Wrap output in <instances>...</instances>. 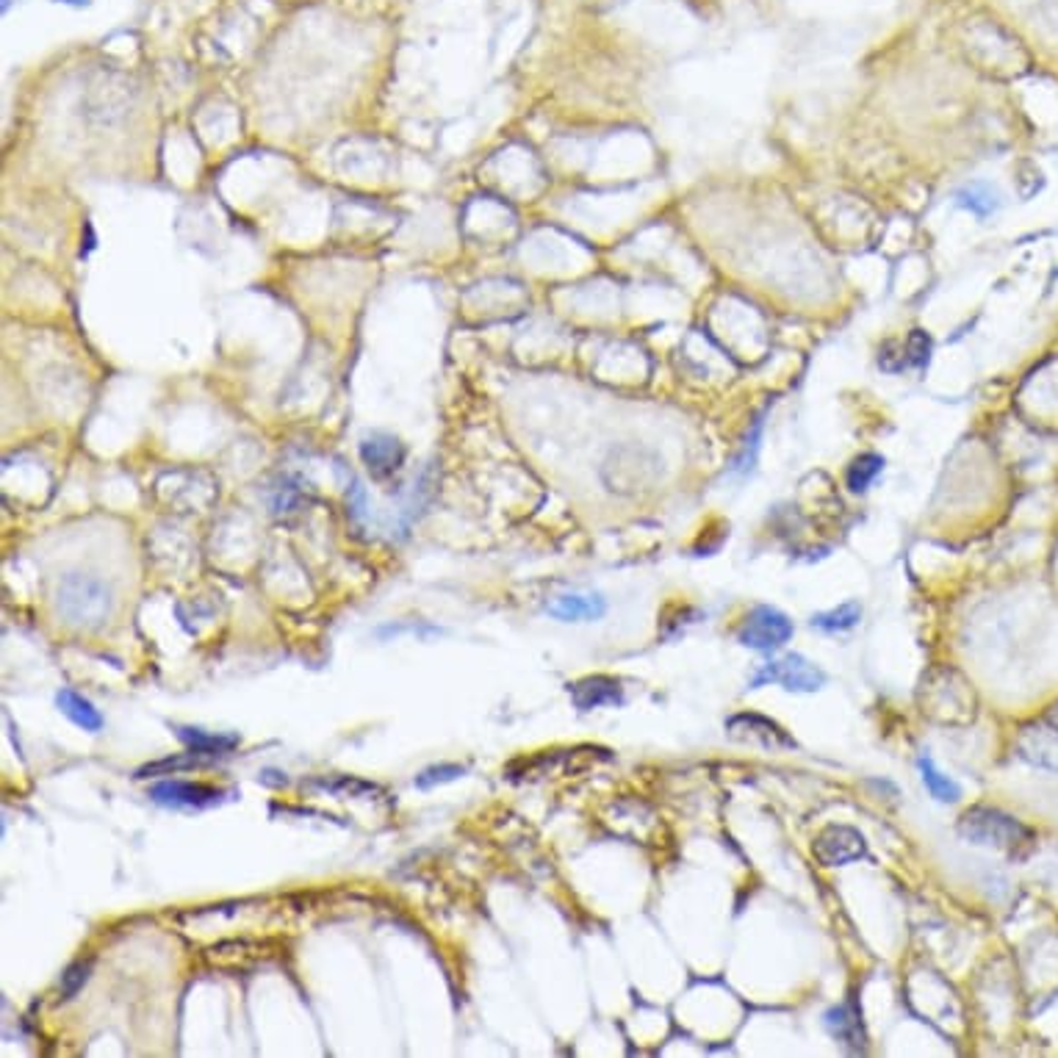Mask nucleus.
I'll use <instances>...</instances> for the list:
<instances>
[{"label": "nucleus", "mask_w": 1058, "mask_h": 1058, "mask_svg": "<svg viewBox=\"0 0 1058 1058\" xmlns=\"http://www.w3.org/2000/svg\"><path fill=\"white\" fill-rule=\"evenodd\" d=\"M115 607V593L91 574H67L56 587V609L75 629H100Z\"/></svg>", "instance_id": "f257e3e1"}, {"label": "nucleus", "mask_w": 1058, "mask_h": 1058, "mask_svg": "<svg viewBox=\"0 0 1058 1058\" xmlns=\"http://www.w3.org/2000/svg\"><path fill=\"white\" fill-rule=\"evenodd\" d=\"M959 834L973 842V845L1003 851L1012 860H1025L1034 851L1036 842L1034 831L1025 829L1019 820L986 807H975L964 812L962 820H959Z\"/></svg>", "instance_id": "f03ea898"}, {"label": "nucleus", "mask_w": 1058, "mask_h": 1058, "mask_svg": "<svg viewBox=\"0 0 1058 1058\" xmlns=\"http://www.w3.org/2000/svg\"><path fill=\"white\" fill-rule=\"evenodd\" d=\"M765 684H779L787 693H814L825 684V673L814 662L801 655H785L779 660H770L754 671L748 690H759Z\"/></svg>", "instance_id": "7ed1b4c3"}, {"label": "nucleus", "mask_w": 1058, "mask_h": 1058, "mask_svg": "<svg viewBox=\"0 0 1058 1058\" xmlns=\"http://www.w3.org/2000/svg\"><path fill=\"white\" fill-rule=\"evenodd\" d=\"M792 635H796V626L781 609L770 607V604H759L739 624L737 644L752 651L770 655V651H779L781 646L790 644Z\"/></svg>", "instance_id": "20e7f679"}, {"label": "nucleus", "mask_w": 1058, "mask_h": 1058, "mask_svg": "<svg viewBox=\"0 0 1058 1058\" xmlns=\"http://www.w3.org/2000/svg\"><path fill=\"white\" fill-rule=\"evenodd\" d=\"M814 860L823 867H845L851 862H860L867 856V840L854 825L831 823L814 836L812 842Z\"/></svg>", "instance_id": "39448f33"}, {"label": "nucleus", "mask_w": 1058, "mask_h": 1058, "mask_svg": "<svg viewBox=\"0 0 1058 1058\" xmlns=\"http://www.w3.org/2000/svg\"><path fill=\"white\" fill-rule=\"evenodd\" d=\"M726 732L732 739H739V743H754V746H763L776 752V748H796V739L774 723L770 717L754 715V712H739V715H732L726 721Z\"/></svg>", "instance_id": "423d86ee"}, {"label": "nucleus", "mask_w": 1058, "mask_h": 1058, "mask_svg": "<svg viewBox=\"0 0 1058 1058\" xmlns=\"http://www.w3.org/2000/svg\"><path fill=\"white\" fill-rule=\"evenodd\" d=\"M358 452L360 461H364V466L369 468V474L375 479H391L393 474L402 468L404 455H408L402 441L391 433H382V430L366 433L364 439H360Z\"/></svg>", "instance_id": "0eeeda50"}, {"label": "nucleus", "mask_w": 1058, "mask_h": 1058, "mask_svg": "<svg viewBox=\"0 0 1058 1058\" xmlns=\"http://www.w3.org/2000/svg\"><path fill=\"white\" fill-rule=\"evenodd\" d=\"M228 796L219 787L199 785V781H161V785L150 787V798L164 807H194L203 809L210 803H219Z\"/></svg>", "instance_id": "6e6552de"}, {"label": "nucleus", "mask_w": 1058, "mask_h": 1058, "mask_svg": "<svg viewBox=\"0 0 1058 1058\" xmlns=\"http://www.w3.org/2000/svg\"><path fill=\"white\" fill-rule=\"evenodd\" d=\"M571 701L576 710L591 712L598 706H620L624 704V688L613 677H585L571 684Z\"/></svg>", "instance_id": "1a4fd4ad"}, {"label": "nucleus", "mask_w": 1058, "mask_h": 1058, "mask_svg": "<svg viewBox=\"0 0 1058 1058\" xmlns=\"http://www.w3.org/2000/svg\"><path fill=\"white\" fill-rule=\"evenodd\" d=\"M604 613H607V602L596 593H587V596L565 593L549 604V615L558 620H598Z\"/></svg>", "instance_id": "9d476101"}, {"label": "nucleus", "mask_w": 1058, "mask_h": 1058, "mask_svg": "<svg viewBox=\"0 0 1058 1058\" xmlns=\"http://www.w3.org/2000/svg\"><path fill=\"white\" fill-rule=\"evenodd\" d=\"M825 1028L834 1039H840L842 1045H849L851 1050H860L862 1041H865V1030H862V1019L860 1012H856L854 1003H840V1006L829 1008L823 1017Z\"/></svg>", "instance_id": "9b49d317"}, {"label": "nucleus", "mask_w": 1058, "mask_h": 1058, "mask_svg": "<svg viewBox=\"0 0 1058 1058\" xmlns=\"http://www.w3.org/2000/svg\"><path fill=\"white\" fill-rule=\"evenodd\" d=\"M175 734L188 752L199 754V757H219V754H230L239 746L236 734H210L194 726H175Z\"/></svg>", "instance_id": "f8f14e48"}, {"label": "nucleus", "mask_w": 1058, "mask_h": 1058, "mask_svg": "<svg viewBox=\"0 0 1058 1058\" xmlns=\"http://www.w3.org/2000/svg\"><path fill=\"white\" fill-rule=\"evenodd\" d=\"M1019 752L1039 768L1058 770V732L1056 728H1028L1019 743Z\"/></svg>", "instance_id": "ddd939ff"}, {"label": "nucleus", "mask_w": 1058, "mask_h": 1058, "mask_svg": "<svg viewBox=\"0 0 1058 1058\" xmlns=\"http://www.w3.org/2000/svg\"><path fill=\"white\" fill-rule=\"evenodd\" d=\"M56 706L62 710V715H67L69 721L75 723V726L84 728V732H89V734H97L102 728V723H106V721H102L100 710H95V704H91L89 699H84V695L75 693V690H69V688L58 690Z\"/></svg>", "instance_id": "4468645a"}, {"label": "nucleus", "mask_w": 1058, "mask_h": 1058, "mask_svg": "<svg viewBox=\"0 0 1058 1058\" xmlns=\"http://www.w3.org/2000/svg\"><path fill=\"white\" fill-rule=\"evenodd\" d=\"M953 203H957L959 208L970 210L973 217L986 219L1001 208V194H997V188L990 186V183H968V186H962L953 194Z\"/></svg>", "instance_id": "2eb2a0df"}, {"label": "nucleus", "mask_w": 1058, "mask_h": 1058, "mask_svg": "<svg viewBox=\"0 0 1058 1058\" xmlns=\"http://www.w3.org/2000/svg\"><path fill=\"white\" fill-rule=\"evenodd\" d=\"M862 620V604L860 602H845L834 609H823V613H814L809 618L812 629L825 631V635H840V631H851L854 626H860Z\"/></svg>", "instance_id": "dca6fc26"}, {"label": "nucleus", "mask_w": 1058, "mask_h": 1058, "mask_svg": "<svg viewBox=\"0 0 1058 1058\" xmlns=\"http://www.w3.org/2000/svg\"><path fill=\"white\" fill-rule=\"evenodd\" d=\"M917 768H920L922 785H926V790L931 792L937 801L953 803V801H959V798H962V787L950 779V776H944L942 770L933 765V759L928 757V754H920V757H917Z\"/></svg>", "instance_id": "f3484780"}, {"label": "nucleus", "mask_w": 1058, "mask_h": 1058, "mask_svg": "<svg viewBox=\"0 0 1058 1058\" xmlns=\"http://www.w3.org/2000/svg\"><path fill=\"white\" fill-rule=\"evenodd\" d=\"M882 472H884V457L876 455V452H865V455H860L854 463H851L845 479H849V488L854 490V494H865V490L876 483V477Z\"/></svg>", "instance_id": "a211bd4d"}, {"label": "nucleus", "mask_w": 1058, "mask_h": 1058, "mask_svg": "<svg viewBox=\"0 0 1058 1058\" xmlns=\"http://www.w3.org/2000/svg\"><path fill=\"white\" fill-rule=\"evenodd\" d=\"M759 441H763V419L754 421V428L748 430L746 441H743V446H739L737 457H734L732 474H748V472H752L754 463H757Z\"/></svg>", "instance_id": "6ab92c4d"}, {"label": "nucleus", "mask_w": 1058, "mask_h": 1058, "mask_svg": "<svg viewBox=\"0 0 1058 1058\" xmlns=\"http://www.w3.org/2000/svg\"><path fill=\"white\" fill-rule=\"evenodd\" d=\"M463 774H466V768H461V765H435V768L421 770V774L415 776V787H419V790H430V787L435 785H446V781L461 779Z\"/></svg>", "instance_id": "aec40b11"}, {"label": "nucleus", "mask_w": 1058, "mask_h": 1058, "mask_svg": "<svg viewBox=\"0 0 1058 1058\" xmlns=\"http://www.w3.org/2000/svg\"><path fill=\"white\" fill-rule=\"evenodd\" d=\"M316 785L327 792H336V796H353V798H364V796H375V792H380V787L360 779H347V776H342V779L336 781H316Z\"/></svg>", "instance_id": "412c9836"}, {"label": "nucleus", "mask_w": 1058, "mask_h": 1058, "mask_svg": "<svg viewBox=\"0 0 1058 1058\" xmlns=\"http://www.w3.org/2000/svg\"><path fill=\"white\" fill-rule=\"evenodd\" d=\"M89 973H91V962L89 959H80V962H75V964H69L67 970H64V975H62V984H58V990H62V997L64 1001H69V997H75L80 992V986L86 984V979H89Z\"/></svg>", "instance_id": "4be33fe9"}]
</instances>
